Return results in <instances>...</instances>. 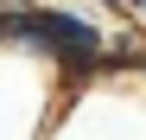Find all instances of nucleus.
Segmentation results:
<instances>
[{
	"label": "nucleus",
	"instance_id": "nucleus-1",
	"mask_svg": "<svg viewBox=\"0 0 146 140\" xmlns=\"http://www.w3.org/2000/svg\"><path fill=\"white\" fill-rule=\"evenodd\" d=\"M127 19H133V26H146V0H127Z\"/></svg>",
	"mask_w": 146,
	"mask_h": 140
}]
</instances>
